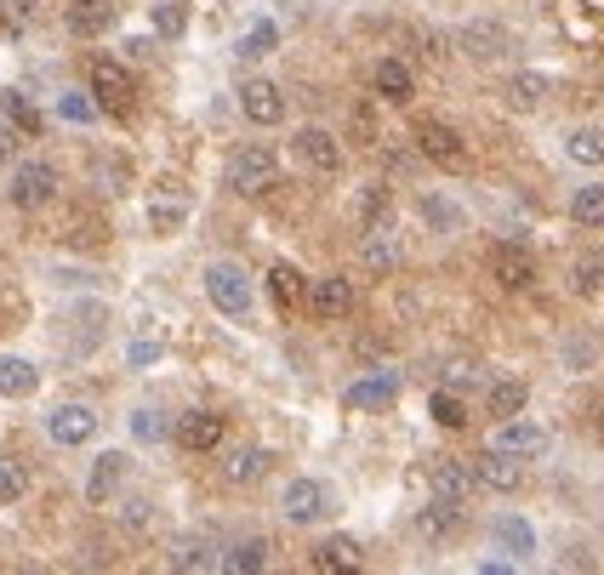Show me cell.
Instances as JSON below:
<instances>
[{
  "label": "cell",
  "instance_id": "cell-1",
  "mask_svg": "<svg viewBox=\"0 0 604 575\" xmlns=\"http://www.w3.org/2000/svg\"><path fill=\"white\" fill-rule=\"evenodd\" d=\"M274 178H280V160H274L268 143H240L229 155V166H222V183H229V194H240V199L268 194Z\"/></svg>",
  "mask_w": 604,
  "mask_h": 575
},
{
  "label": "cell",
  "instance_id": "cell-2",
  "mask_svg": "<svg viewBox=\"0 0 604 575\" xmlns=\"http://www.w3.org/2000/svg\"><path fill=\"white\" fill-rule=\"evenodd\" d=\"M200 280H206V303H212L222 319H251V303H257V296H251V273H245L240 262L212 257Z\"/></svg>",
  "mask_w": 604,
  "mask_h": 575
},
{
  "label": "cell",
  "instance_id": "cell-3",
  "mask_svg": "<svg viewBox=\"0 0 604 575\" xmlns=\"http://www.w3.org/2000/svg\"><path fill=\"white\" fill-rule=\"evenodd\" d=\"M92 97L109 120H132L137 109V86H132V69L114 63V58H92Z\"/></svg>",
  "mask_w": 604,
  "mask_h": 575
},
{
  "label": "cell",
  "instance_id": "cell-4",
  "mask_svg": "<svg viewBox=\"0 0 604 575\" xmlns=\"http://www.w3.org/2000/svg\"><path fill=\"white\" fill-rule=\"evenodd\" d=\"M7 199H12L17 211H40V206H52V199H58V166H46V160H23V166L12 171Z\"/></svg>",
  "mask_w": 604,
  "mask_h": 575
},
{
  "label": "cell",
  "instance_id": "cell-5",
  "mask_svg": "<svg viewBox=\"0 0 604 575\" xmlns=\"http://www.w3.org/2000/svg\"><path fill=\"white\" fill-rule=\"evenodd\" d=\"M291 155L309 166V171H319V178L342 171V143L325 132V126H297V132H291Z\"/></svg>",
  "mask_w": 604,
  "mask_h": 575
},
{
  "label": "cell",
  "instance_id": "cell-6",
  "mask_svg": "<svg viewBox=\"0 0 604 575\" xmlns=\"http://www.w3.org/2000/svg\"><path fill=\"white\" fill-rule=\"evenodd\" d=\"M280 513L291 524H319V518H331V485H319V479H291L286 496H280Z\"/></svg>",
  "mask_w": 604,
  "mask_h": 575
},
{
  "label": "cell",
  "instance_id": "cell-7",
  "mask_svg": "<svg viewBox=\"0 0 604 575\" xmlns=\"http://www.w3.org/2000/svg\"><path fill=\"white\" fill-rule=\"evenodd\" d=\"M491 280L502 291H531L536 285V257L524 252L519 240H502L496 252H491Z\"/></svg>",
  "mask_w": 604,
  "mask_h": 575
},
{
  "label": "cell",
  "instance_id": "cell-8",
  "mask_svg": "<svg viewBox=\"0 0 604 575\" xmlns=\"http://www.w3.org/2000/svg\"><path fill=\"white\" fill-rule=\"evenodd\" d=\"M416 155L427 166H462L468 160V143L457 126H445V120H422L416 126Z\"/></svg>",
  "mask_w": 604,
  "mask_h": 575
},
{
  "label": "cell",
  "instance_id": "cell-9",
  "mask_svg": "<svg viewBox=\"0 0 604 575\" xmlns=\"http://www.w3.org/2000/svg\"><path fill=\"white\" fill-rule=\"evenodd\" d=\"M473 479H480V490H496V496H514L524 490V456H508V450H485L480 462H473Z\"/></svg>",
  "mask_w": 604,
  "mask_h": 575
},
{
  "label": "cell",
  "instance_id": "cell-10",
  "mask_svg": "<svg viewBox=\"0 0 604 575\" xmlns=\"http://www.w3.org/2000/svg\"><path fill=\"white\" fill-rule=\"evenodd\" d=\"M46 433H52V444H63V450H81L97 433V411L81 405V399H69V405H58L46 416Z\"/></svg>",
  "mask_w": 604,
  "mask_h": 575
},
{
  "label": "cell",
  "instance_id": "cell-11",
  "mask_svg": "<svg viewBox=\"0 0 604 575\" xmlns=\"http://www.w3.org/2000/svg\"><path fill=\"white\" fill-rule=\"evenodd\" d=\"M125 473H132L125 450H104V456L92 462V473H86V502L92 507H109L114 496H120V485H125Z\"/></svg>",
  "mask_w": 604,
  "mask_h": 575
},
{
  "label": "cell",
  "instance_id": "cell-12",
  "mask_svg": "<svg viewBox=\"0 0 604 575\" xmlns=\"http://www.w3.org/2000/svg\"><path fill=\"white\" fill-rule=\"evenodd\" d=\"M240 114L251 120V126H280L286 120V91L274 81H245L240 86Z\"/></svg>",
  "mask_w": 604,
  "mask_h": 575
},
{
  "label": "cell",
  "instance_id": "cell-13",
  "mask_svg": "<svg viewBox=\"0 0 604 575\" xmlns=\"http://www.w3.org/2000/svg\"><path fill=\"white\" fill-rule=\"evenodd\" d=\"M171 439H178L183 450H194V456H206V450L222 444V416L217 411H183L178 421H171Z\"/></svg>",
  "mask_w": 604,
  "mask_h": 575
},
{
  "label": "cell",
  "instance_id": "cell-14",
  "mask_svg": "<svg viewBox=\"0 0 604 575\" xmlns=\"http://www.w3.org/2000/svg\"><path fill=\"white\" fill-rule=\"evenodd\" d=\"M309 308H314V319H348L354 314V280H342V273L309 280Z\"/></svg>",
  "mask_w": 604,
  "mask_h": 575
},
{
  "label": "cell",
  "instance_id": "cell-15",
  "mask_svg": "<svg viewBox=\"0 0 604 575\" xmlns=\"http://www.w3.org/2000/svg\"><path fill=\"white\" fill-rule=\"evenodd\" d=\"M268 467H274V450H263V444H240V450H229V462H222V479H229L234 490H251V485H263V479H268Z\"/></svg>",
  "mask_w": 604,
  "mask_h": 575
},
{
  "label": "cell",
  "instance_id": "cell-16",
  "mask_svg": "<svg viewBox=\"0 0 604 575\" xmlns=\"http://www.w3.org/2000/svg\"><path fill=\"white\" fill-rule=\"evenodd\" d=\"M183 217H189V194L178 183L148 188V229H155V234H178Z\"/></svg>",
  "mask_w": 604,
  "mask_h": 575
},
{
  "label": "cell",
  "instance_id": "cell-17",
  "mask_svg": "<svg viewBox=\"0 0 604 575\" xmlns=\"http://www.w3.org/2000/svg\"><path fill=\"white\" fill-rule=\"evenodd\" d=\"M394 399H399V377H394V370H371V377H360L354 388L342 393V405L348 411H388Z\"/></svg>",
  "mask_w": 604,
  "mask_h": 575
},
{
  "label": "cell",
  "instance_id": "cell-18",
  "mask_svg": "<svg viewBox=\"0 0 604 575\" xmlns=\"http://www.w3.org/2000/svg\"><path fill=\"white\" fill-rule=\"evenodd\" d=\"M371 86H376V97H383V103L406 109L411 97H416V74H411V63H399V58H383V63L371 69Z\"/></svg>",
  "mask_w": 604,
  "mask_h": 575
},
{
  "label": "cell",
  "instance_id": "cell-19",
  "mask_svg": "<svg viewBox=\"0 0 604 575\" xmlns=\"http://www.w3.org/2000/svg\"><path fill=\"white\" fill-rule=\"evenodd\" d=\"M427 485H434V496H445V502H468V496L480 490V479H473V462H457V456L434 462Z\"/></svg>",
  "mask_w": 604,
  "mask_h": 575
},
{
  "label": "cell",
  "instance_id": "cell-20",
  "mask_svg": "<svg viewBox=\"0 0 604 575\" xmlns=\"http://www.w3.org/2000/svg\"><path fill=\"white\" fill-rule=\"evenodd\" d=\"M462 530V502H445V496H434L427 507H416V536L422 541H450Z\"/></svg>",
  "mask_w": 604,
  "mask_h": 575
},
{
  "label": "cell",
  "instance_id": "cell-21",
  "mask_svg": "<svg viewBox=\"0 0 604 575\" xmlns=\"http://www.w3.org/2000/svg\"><path fill=\"white\" fill-rule=\"evenodd\" d=\"M491 444H496V450H508V456H542V450H547V428L508 416V421L496 428V439H491Z\"/></svg>",
  "mask_w": 604,
  "mask_h": 575
},
{
  "label": "cell",
  "instance_id": "cell-22",
  "mask_svg": "<svg viewBox=\"0 0 604 575\" xmlns=\"http://www.w3.org/2000/svg\"><path fill=\"white\" fill-rule=\"evenodd\" d=\"M314 575H342V570H360V541L354 536H325L314 547Z\"/></svg>",
  "mask_w": 604,
  "mask_h": 575
},
{
  "label": "cell",
  "instance_id": "cell-23",
  "mask_svg": "<svg viewBox=\"0 0 604 575\" xmlns=\"http://www.w3.org/2000/svg\"><path fill=\"white\" fill-rule=\"evenodd\" d=\"M491 536H496V547H502V553H514L519 564L536 553V530H531V524H524L519 513H502V518L491 524Z\"/></svg>",
  "mask_w": 604,
  "mask_h": 575
},
{
  "label": "cell",
  "instance_id": "cell-24",
  "mask_svg": "<svg viewBox=\"0 0 604 575\" xmlns=\"http://www.w3.org/2000/svg\"><path fill=\"white\" fill-rule=\"evenodd\" d=\"M171 570H222V547L212 536H183L171 547Z\"/></svg>",
  "mask_w": 604,
  "mask_h": 575
},
{
  "label": "cell",
  "instance_id": "cell-25",
  "mask_svg": "<svg viewBox=\"0 0 604 575\" xmlns=\"http://www.w3.org/2000/svg\"><path fill=\"white\" fill-rule=\"evenodd\" d=\"M268 564H274V547L263 536H245V541H234L229 553H222V570H234V575H263Z\"/></svg>",
  "mask_w": 604,
  "mask_h": 575
},
{
  "label": "cell",
  "instance_id": "cell-26",
  "mask_svg": "<svg viewBox=\"0 0 604 575\" xmlns=\"http://www.w3.org/2000/svg\"><path fill=\"white\" fill-rule=\"evenodd\" d=\"M63 17H69V29L74 35H104L109 29V23H114V7H109V0H69V7H63Z\"/></svg>",
  "mask_w": 604,
  "mask_h": 575
},
{
  "label": "cell",
  "instance_id": "cell-27",
  "mask_svg": "<svg viewBox=\"0 0 604 575\" xmlns=\"http://www.w3.org/2000/svg\"><path fill=\"white\" fill-rule=\"evenodd\" d=\"M40 388V370L17 354H0V399H29Z\"/></svg>",
  "mask_w": 604,
  "mask_h": 575
},
{
  "label": "cell",
  "instance_id": "cell-28",
  "mask_svg": "<svg viewBox=\"0 0 604 575\" xmlns=\"http://www.w3.org/2000/svg\"><path fill=\"white\" fill-rule=\"evenodd\" d=\"M524 405H531V388H524L519 377H502V382H491V393H485V411H491L496 421L519 416Z\"/></svg>",
  "mask_w": 604,
  "mask_h": 575
},
{
  "label": "cell",
  "instance_id": "cell-29",
  "mask_svg": "<svg viewBox=\"0 0 604 575\" xmlns=\"http://www.w3.org/2000/svg\"><path fill=\"white\" fill-rule=\"evenodd\" d=\"M268 296H274L280 308L309 303V280H302V268H291V262H274V268H268Z\"/></svg>",
  "mask_w": 604,
  "mask_h": 575
},
{
  "label": "cell",
  "instance_id": "cell-30",
  "mask_svg": "<svg viewBox=\"0 0 604 575\" xmlns=\"http://www.w3.org/2000/svg\"><path fill=\"white\" fill-rule=\"evenodd\" d=\"M570 222L576 229H604V183H588L570 194Z\"/></svg>",
  "mask_w": 604,
  "mask_h": 575
},
{
  "label": "cell",
  "instance_id": "cell-31",
  "mask_svg": "<svg viewBox=\"0 0 604 575\" xmlns=\"http://www.w3.org/2000/svg\"><path fill=\"white\" fill-rule=\"evenodd\" d=\"M274 46H280V29H274V23L263 17V23H251V29L240 35V46H234V58L240 63H257V58H268Z\"/></svg>",
  "mask_w": 604,
  "mask_h": 575
},
{
  "label": "cell",
  "instance_id": "cell-32",
  "mask_svg": "<svg viewBox=\"0 0 604 575\" xmlns=\"http://www.w3.org/2000/svg\"><path fill=\"white\" fill-rule=\"evenodd\" d=\"M0 114H7L23 137H40V109H35L23 91H0Z\"/></svg>",
  "mask_w": 604,
  "mask_h": 575
},
{
  "label": "cell",
  "instance_id": "cell-33",
  "mask_svg": "<svg viewBox=\"0 0 604 575\" xmlns=\"http://www.w3.org/2000/svg\"><path fill=\"white\" fill-rule=\"evenodd\" d=\"M427 416H434L439 428H450V433L468 428V405H462V393H450V388H439L434 399H427Z\"/></svg>",
  "mask_w": 604,
  "mask_h": 575
},
{
  "label": "cell",
  "instance_id": "cell-34",
  "mask_svg": "<svg viewBox=\"0 0 604 575\" xmlns=\"http://www.w3.org/2000/svg\"><path fill=\"white\" fill-rule=\"evenodd\" d=\"M565 155H570L576 166H604V132H593V126H576V132L565 137Z\"/></svg>",
  "mask_w": 604,
  "mask_h": 575
},
{
  "label": "cell",
  "instance_id": "cell-35",
  "mask_svg": "<svg viewBox=\"0 0 604 575\" xmlns=\"http://www.w3.org/2000/svg\"><path fill=\"white\" fill-rule=\"evenodd\" d=\"M29 496V467H23L17 456H0V507H12Z\"/></svg>",
  "mask_w": 604,
  "mask_h": 575
},
{
  "label": "cell",
  "instance_id": "cell-36",
  "mask_svg": "<svg viewBox=\"0 0 604 575\" xmlns=\"http://www.w3.org/2000/svg\"><path fill=\"white\" fill-rule=\"evenodd\" d=\"M542 97H547V74H514L508 81V103L514 109H536Z\"/></svg>",
  "mask_w": 604,
  "mask_h": 575
},
{
  "label": "cell",
  "instance_id": "cell-37",
  "mask_svg": "<svg viewBox=\"0 0 604 575\" xmlns=\"http://www.w3.org/2000/svg\"><path fill=\"white\" fill-rule=\"evenodd\" d=\"M360 257H365V268L388 273V268L399 262V252H394V245H388V229H371V234H365V245H360Z\"/></svg>",
  "mask_w": 604,
  "mask_h": 575
},
{
  "label": "cell",
  "instance_id": "cell-38",
  "mask_svg": "<svg viewBox=\"0 0 604 575\" xmlns=\"http://www.w3.org/2000/svg\"><path fill=\"white\" fill-rule=\"evenodd\" d=\"M570 285L582 291V296H604V252H593V257H582V262H576Z\"/></svg>",
  "mask_w": 604,
  "mask_h": 575
},
{
  "label": "cell",
  "instance_id": "cell-39",
  "mask_svg": "<svg viewBox=\"0 0 604 575\" xmlns=\"http://www.w3.org/2000/svg\"><path fill=\"white\" fill-rule=\"evenodd\" d=\"M422 217H427V222H434V229H439V234H450V229H462V211H457V206H450V199H445V194H422Z\"/></svg>",
  "mask_w": 604,
  "mask_h": 575
},
{
  "label": "cell",
  "instance_id": "cell-40",
  "mask_svg": "<svg viewBox=\"0 0 604 575\" xmlns=\"http://www.w3.org/2000/svg\"><path fill=\"white\" fill-rule=\"evenodd\" d=\"M462 46H468L473 58H496L502 46H508V35H502V29H491V23H473V29L462 35Z\"/></svg>",
  "mask_w": 604,
  "mask_h": 575
},
{
  "label": "cell",
  "instance_id": "cell-41",
  "mask_svg": "<svg viewBox=\"0 0 604 575\" xmlns=\"http://www.w3.org/2000/svg\"><path fill=\"white\" fill-rule=\"evenodd\" d=\"M155 29L160 35H183L189 29V0H160V7H155Z\"/></svg>",
  "mask_w": 604,
  "mask_h": 575
},
{
  "label": "cell",
  "instance_id": "cell-42",
  "mask_svg": "<svg viewBox=\"0 0 604 575\" xmlns=\"http://www.w3.org/2000/svg\"><path fill=\"white\" fill-rule=\"evenodd\" d=\"M132 433H137L143 444H160V439H166L171 428L160 421V411H148V405H143V411H132Z\"/></svg>",
  "mask_w": 604,
  "mask_h": 575
},
{
  "label": "cell",
  "instance_id": "cell-43",
  "mask_svg": "<svg viewBox=\"0 0 604 575\" xmlns=\"http://www.w3.org/2000/svg\"><path fill=\"white\" fill-rule=\"evenodd\" d=\"M63 114H69V120H92V114H104V109H97V97L69 91V97H63Z\"/></svg>",
  "mask_w": 604,
  "mask_h": 575
},
{
  "label": "cell",
  "instance_id": "cell-44",
  "mask_svg": "<svg viewBox=\"0 0 604 575\" xmlns=\"http://www.w3.org/2000/svg\"><path fill=\"white\" fill-rule=\"evenodd\" d=\"M148 518H155V513H148V502H125V507H120L125 530H148Z\"/></svg>",
  "mask_w": 604,
  "mask_h": 575
},
{
  "label": "cell",
  "instance_id": "cell-45",
  "mask_svg": "<svg viewBox=\"0 0 604 575\" xmlns=\"http://www.w3.org/2000/svg\"><path fill=\"white\" fill-rule=\"evenodd\" d=\"M17 137H23V132L12 126L7 114H0V160H12V155H17Z\"/></svg>",
  "mask_w": 604,
  "mask_h": 575
},
{
  "label": "cell",
  "instance_id": "cell-46",
  "mask_svg": "<svg viewBox=\"0 0 604 575\" xmlns=\"http://www.w3.org/2000/svg\"><path fill=\"white\" fill-rule=\"evenodd\" d=\"M125 359H132V365H155L160 359V342H132V347H125Z\"/></svg>",
  "mask_w": 604,
  "mask_h": 575
},
{
  "label": "cell",
  "instance_id": "cell-47",
  "mask_svg": "<svg viewBox=\"0 0 604 575\" xmlns=\"http://www.w3.org/2000/svg\"><path fill=\"white\" fill-rule=\"evenodd\" d=\"M514 564H519V559H485V564H480V575H508Z\"/></svg>",
  "mask_w": 604,
  "mask_h": 575
},
{
  "label": "cell",
  "instance_id": "cell-48",
  "mask_svg": "<svg viewBox=\"0 0 604 575\" xmlns=\"http://www.w3.org/2000/svg\"><path fill=\"white\" fill-rule=\"evenodd\" d=\"M588 421H593V433H599V439H604V393H599V399H593V411H588Z\"/></svg>",
  "mask_w": 604,
  "mask_h": 575
}]
</instances>
